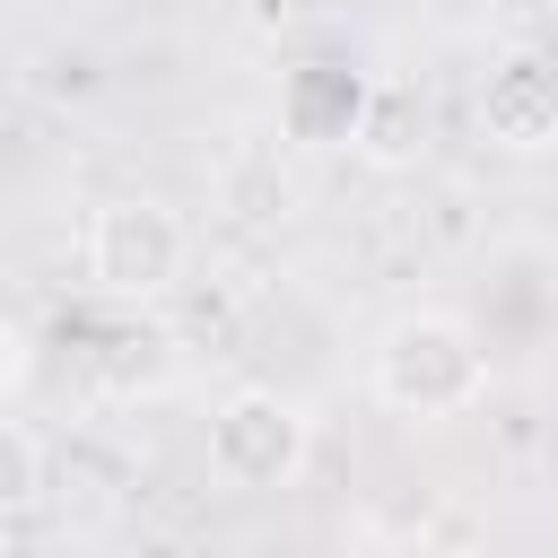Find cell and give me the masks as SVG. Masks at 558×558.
<instances>
[{"mask_svg":"<svg viewBox=\"0 0 558 558\" xmlns=\"http://www.w3.org/2000/svg\"><path fill=\"white\" fill-rule=\"evenodd\" d=\"M375 401L401 418H462L488 401V349L462 314H401L375 340Z\"/></svg>","mask_w":558,"mask_h":558,"instance_id":"1","label":"cell"},{"mask_svg":"<svg viewBox=\"0 0 558 558\" xmlns=\"http://www.w3.org/2000/svg\"><path fill=\"white\" fill-rule=\"evenodd\" d=\"M192 270V235L157 192H113L87 209V279L122 305H157L174 296Z\"/></svg>","mask_w":558,"mask_h":558,"instance_id":"2","label":"cell"},{"mask_svg":"<svg viewBox=\"0 0 558 558\" xmlns=\"http://www.w3.org/2000/svg\"><path fill=\"white\" fill-rule=\"evenodd\" d=\"M314 453V418L279 384H235L209 410V471L227 488H288Z\"/></svg>","mask_w":558,"mask_h":558,"instance_id":"3","label":"cell"},{"mask_svg":"<svg viewBox=\"0 0 558 558\" xmlns=\"http://www.w3.org/2000/svg\"><path fill=\"white\" fill-rule=\"evenodd\" d=\"M480 131L497 148H549L558 140V52H541V44L497 52L480 78Z\"/></svg>","mask_w":558,"mask_h":558,"instance_id":"4","label":"cell"},{"mask_svg":"<svg viewBox=\"0 0 558 558\" xmlns=\"http://www.w3.org/2000/svg\"><path fill=\"white\" fill-rule=\"evenodd\" d=\"M366 105H375V78L349 70V61H296L279 78V131L305 140V148H340L366 131Z\"/></svg>","mask_w":558,"mask_h":558,"instance_id":"5","label":"cell"},{"mask_svg":"<svg viewBox=\"0 0 558 558\" xmlns=\"http://www.w3.org/2000/svg\"><path fill=\"white\" fill-rule=\"evenodd\" d=\"M87 375H96V392H113V401H140V392H166V375H174V331L166 323H105L96 331V349H87Z\"/></svg>","mask_w":558,"mask_h":558,"instance_id":"6","label":"cell"},{"mask_svg":"<svg viewBox=\"0 0 558 558\" xmlns=\"http://www.w3.org/2000/svg\"><path fill=\"white\" fill-rule=\"evenodd\" d=\"M357 148H366L375 166H401V157L418 148V96H410V87H375V105H366V131H357Z\"/></svg>","mask_w":558,"mask_h":558,"instance_id":"7","label":"cell"},{"mask_svg":"<svg viewBox=\"0 0 558 558\" xmlns=\"http://www.w3.org/2000/svg\"><path fill=\"white\" fill-rule=\"evenodd\" d=\"M35 488H44V445H35V427H26V418H9V506L26 514V506H35Z\"/></svg>","mask_w":558,"mask_h":558,"instance_id":"8","label":"cell"}]
</instances>
